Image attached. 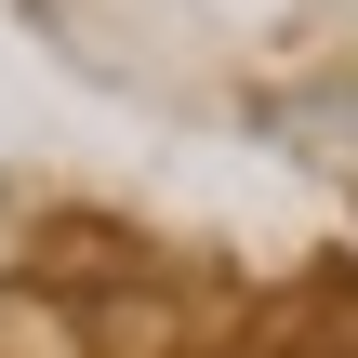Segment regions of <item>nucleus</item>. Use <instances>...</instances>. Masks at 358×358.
<instances>
[]
</instances>
